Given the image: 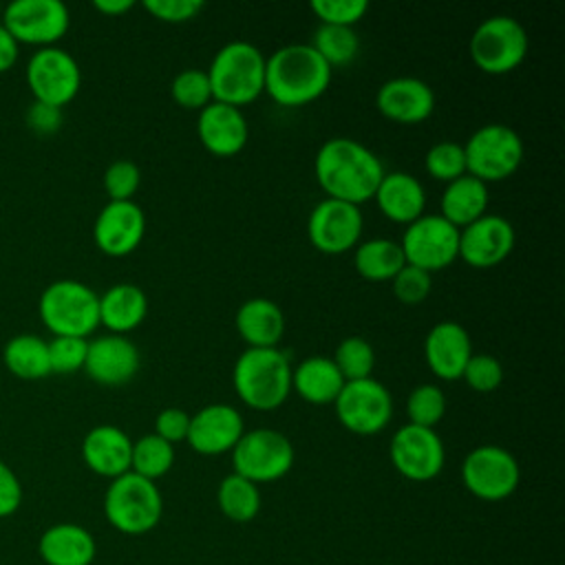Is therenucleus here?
Returning <instances> with one entry per match:
<instances>
[{
  "instance_id": "obj_24",
  "label": "nucleus",
  "mask_w": 565,
  "mask_h": 565,
  "mask_svg": "<svg viewBox=\"0 0 565 565\" xmlns=\"http://www.w3.org/2000/svg\"><path fill=\"white\" fill-rule=\"evenodd\" d=\"M132 439L115 424H97L82 439V459L99 477L115 479L130 470Z\"/></svg>"
},
{
  "instance_id": "obj_6",
  "label": "nucleus",
  "mask_w": 565,
  "mask_h": 565,
  "mask_svg": "<svg viewBox=\"0 0 565 565\" xmlns=\"http://www.w3.org/2000/svg\"><path fill=\"white\" fill-rule=\"evenodd\" d=\"M163 499L154 481L128 470L115 479L104 494L106 521L121 534H146L159 521Z\"/></svg>"
},
{
  "instance_id": "obj_1",
  "label": "nucleus",
  "mask_w": 565,
  "mask_h": 565,
  "mask_svg": "<svg viewBox=\"0 0 565 565\" xmlns=\"http://www.w3.org/2000/svg\"><path fill=\"white\" fill-rule=\"evenodd\" d=\"M313 172L318 185L329 199L360 205L373 199L386 170L380 157L362 141L351 137H331L318 148Z\"/></svg>"
},
{
  "instance_id": "obj_42",
  "label": "nucleus",
  "mask_w": 565,
  "mask_h": 565,
  "mask_svg": "<svg viewBox=\"0 0 565 565\" xmlns=\"http://www.w3.org/2000/svg\"><path fill=\"white\" fill-rule=\"evenodd\" d=\"M141 185V170L130 159L113 161L104 172V190L110 201H132Z\"/></svg>"
},
{
  "instance_id": "obj_41",
  "label": "nucleus",
  "mask_w": 565,
  "mask_h": 565,
  "mask_svg": "<svg viewBox=\"0 0 565 565\" xmlns=\"http://www.w3.org/2000/svg\"><path fill=\"white\" fill-rule=\"evenodd\" d=\"M461 380L477 393H492L503 382V366L490 353H472L466 362Z\"/></svg>"
},
{
  "instance_id": "obj_9",
  "label": "nucleus",
  "mask_w": 565,
  "mask_h": 565,
  "mask_svg": "<svg viewBox=\"0 0 565 565\" xmlns=\"http://www.w3.org/2000/svg\"><path fill=\"white\" fill-rule=\"evenodd\" d=\"M234 472L252 483L282 479L294 466V446L287 435L274 428H252L232 448Z\"/></svg>"
},
{
  "instance_id": "obj_45",
  "label": "nucleus",
  "mask_w": 565,
  "mask_h": 565,
  "mask_svg": "<svg viewBox=\"0 0 565 565\" xmlns=\"http://www.w3.org/2000/svg\"><path fill=\"white\" fill-rule=\"evenodd\" d=\"M146 11H150L161 22H188L201 13L203 0H146Z\"/></svg>"
},
{
  "instance_id": "obj_16",
  "label": "nucleus",
  "mask_w": 565,
  "mask_h": 565,
  "mask_svg": "<svg viewBox=\"0 0 565 565\" xmlns=\"http://www.w3.org/2000/svg\"><path fill=\"white\" fill-rule=\"evenodd\" d=\"M364 218L360 205L329 199L318 201L307 218V236L322 254H344L360 243Z\"/></svg>"
},
{
  "instance_id": "obj_27",
  "label": "nucleus",
  "mask_w": 565,
  "mask_h": 565,
  "mask_svg": "<svg viewBox=\"0 0 565 565\" xmlns=\"http://www.w3.org/2000/svg\"><path fill=\"white\" fill-rule=\"evenodd\" d=\"M236 331L254 349L278 347L285 333V313L278 302L256 296L245 300L236 311Z\"/></svg>"
},
{
  "instance_id": "obj_30",
  "label": "nucleus",
  "mask_w": 565,
  "mask_h": 565,
  "mask_svg": "<svg viewBox=\"0 0 565 565\" xmlns=\"http://www.w3.org/2000/svg\"><path fill=\"white\" fill-rule=\"evenodd\" d=\"M488 201H490L488 183L466 172L446 183L439 199V207H441L439 214L448 223H452L457 230H461L486 214Z\"/></svg>"
},
{
  "instance_id": "obj_48",
  "label": "nucleus",
  "mask_w": 565,
  "mask_h": 565,
  "mask_svg": "<svg viewBox=\"0 0 565 565\" xmlns=\"http://www.w3.org/2000/svg\"><path fill=\"white\" fill-rule=\"evenodd\" d=\"M22 505V483L13 468L0 459V519L11 516Z\"/></svg>"
},
{
  "instance_id": "obj_8",
  "label": "nucleus",
  "mask_w": 565,
  "mask_h": 565,
  "mask_svg": "<svg viewBox=\"0 0 565 565\" xmlns=\"http://www.w3.org/2000/svg\"><path fill=\"white\" fill-rule=\"evenodd\" d=\"M523 152V141L514 128L501 121L483 124L463 143L466 172L483 183L503 181L516 172Z\"/></svg>"
},
{
  "instance_id": "obj_47",
  "label": "nucleus",
  "mask_w": 565,
  "mask_h": 565,
  "mask_svg": "<svg viewBox=\"0 0 565 565\" xmlns=\"http://www.w3.org/2000/svg\"><path fill=\"white\" fill-rule=\"evenodd\" d=\"M24 121L35 135H53L62 126V108L33 99L24 113Z\"/></svg>"
},
{
  "instance_id": "obj_13",
  "label": "nucleus",
  "mask_w": 565,
  "mask_h": 565,
  "mask_svg": "<svg viewBox=\"0 0 565 565\" xmlns=\"http://www.w3.org/2000/svg\"><path fill=\"white\" fill-rule=\"evenodd\" d=\"M0 22L18 44L40 49L55 46L71 24L68 7L62 0H13L2 9Z\"/></svg>"
},
{
  "instance_id": "obj_44",
  "label": "nucleus",
  "mask_w": 565,
  "mask_h": 565,
  "mask_svg": "<svg viewBox=\"0 0 565 565\" xmlns=\"http://www.w3.org/2000/svg\"><path fill=\"white\" fill-rule=\"evenodd\" d=\"M393 294L399 302L404 305H419L428 298L430 287H433V278L428 271L415 267V265H404L393 278Z\"/></svg>"
},
{
  "instance_id": "obj_21",
  "label": "nucleus",
  "mask_w": 565,
  "mask_h": 565,
  "mask_svg": "<svg viewBox=\"0 0 565 565\" xmlns=\"http://www.w3.org/2000/svg\"><path fill=\"white\" fill-rule=\"evenodd\" d=\"M196 135L212 154L232 157L247 143V117L243 115V108L212 99L199 110Z\"/></svg>"
},
{
  "instance_id": "obj_26",
  "label": "nucleus",
  "mask_w": 565,
  "mask_h": 565,
  "mask_svg": "<svg viewBox=\"0 0 565 565\" xmlns=\"http://www.w3.org/2000/svg\"><path fill=\"white\" fill-rule=\"evenodd\" d=\"M38 554L46 565H90L97 556V543L86 527L64 521L42 532Z\"/></svg>"
},
{
  "instance_id": "obj_25",
  "label": "nucleus",
  "mask_w": 565,
  "mask_h": 565,
  "mask_svg": "<svg viewBox=\"0 0 565 565\" xmlns=\"http://www.w3.org/2000/svg\"><path fill=\"white\" fill-rule=\"evenodd\" d=\"M380 212L395 223H413L424 214L426 207V190L422 181L402 170L384 172L373 194Z\"/></svg>"
},
{
  "instance_id": "obj_34",
  "label": "nucleus",
  "mask_w": 565,
  "mask_h": 565,
  "mask_svg": "<svg viewBox=\"0 0 565 565\" xmlns=\"http://www.w3.org/2000/svg\"><path fill=\"white\" fill-rule=\"evenodd\" d=\"M309 44L333 68V66H344L355 60V55L360 51V35L355 33L353 26L318 24Z\"/></svg>"
},
{
  "instance_id": "obj_33",
  "label": "nucleus",
  "mask_w": 565,
  "mask_h": 565,
  "mask_svg": "<svg viewBox=\"0 0 565 565\" xmlns=\"http://www.w3.org/2000/svg\"><path fill=\"white\" fill-rule=\"evenodd\" d=\"M221 512L234 523H247L260 512V490L249 479L232 472L223 477L216 490Z\"/></svg>"
},
{
  "instance_id": "obj_35",
  "label": "nucleus",
  "mask_w": 565,
  "mask_h": 565,
  "mask_svg": "<svg viewBox=\"0 0 565 565\" xmlns=\"http://www.w3.org/2000/svg\"><path fill=\"white\" fill-rule=\"evenodd\" d=\"M174 463V446L161 439L154 433H148L132 441V455H130V470L139 477H146L150 481H157L163 477Z\"/></svg>"
},
{
  "instance_id": "obj_4",
  "label": "nucleus",
  "mask_w": 565,
  "mask_h": 565,
  "mask_svg": "<svg viewBox=\"0 0 565 565\" xmlns=\"http://www.w3.org/2000/svg\"><path fill=\"white\" fill-rule=\"evenodd\" d=\"M207 77L212 99L241 108L265 90V53L247 40H232L214 53Z\"/></svg>"
},
{
  "instance_id": "obj_20",
  "label": "nucleus",
  "mask_w": 565,
  "mask_h": 565,
  "mask_svg": "<svg viewBox=\"0 0 565 565\" xmlns=\"http://www.w3.org/2000/svg\"><path fill=\"white\" fill-rule=\"evenodd\" d=\"M243 433V415L234 406L216 402L190 415L185 441L199 455H223L232 452Z\"/></svg>"
},
{
  "instance_id": "obj_39",
  "label": "nucleus",
  "mask_w": 565,
  "mask_h": 565,
  "mask_svg": "<svg viewBox=\"0 0 565 565\" xmlns=\"http://www.w3.org/2000/svg\"><path fill=\"white\" fill-rule=\"evenodd\" d=\"M424 166L433 179L444 181V183L466 174L463 143H457L452 139L433 143L424 157Z\"/></svg>"
},
{
  "instance_id": "obj_23",
  "label": "nucleus",
  "mask_w": 565,
  "mask_h": 565,
  "mask_svg": "<svg viewBox=\"0 0 565 565\" xmlns=\"http://www.w3.org/2000/svg\"><path fill=\"white\" fill-rule=\"evenodd\" d=\"M472 340L466 327L455 320H441L424 338V358L428 369L446 382L459 380L472 355Z\"/></svg>"
},
{
  "instance_id": "obj_22",
  "label": "nucleus",
  "mask_w": 565,
  "mask_h": 565,
  "mask_svg": "<svg viewBox=\"0 0 565 565\" xmlns=\"http://www.w3.org/2000/svg\"><path fill=\"white\" fill-rule=\"evenodd\" d=\"M375 104L377 110L391 121L419 124L435 110V93L424 79L399 75L380 84Z\"/></svg>"
},
{
  "instance_id": "obj_51",
  "label": "nucleus",
  "mask_w": 565,
  "mask_h": 565,
  "mask_svg": "<svg viewBox=\"0 0 565 565\" xmlns=\"http://www.w3.org/2000/svg\"><path fill=\"white\" fill-rule=\"evenodd\" d=\"M2 9H4V7H2V4H0V18H2Z\"/></svg>"
},
{
  "instance_id": "obj_43",
  "label": "nucleus",
  "mask_w": 565,
  "mask_h": 565,
  "mask_svg": "<svg viewBox=\"0 0 565 565\" xmlns=\"http://www.w3.org/2000/svg\"><path fill=\"white\" fill-rule=\"evenodd\" d=\"M311 11L320 24L355 26L369 11L366 0H311Z\"/></svg>"
},
{
  "instance_id": "obj_7",
  "label": "nucleus",
  "mask_w": 565,
  "mask_h": 565,
  "mask_svg": "<svg viewBox=\"0 0 565 565\" xmlns=\"http://www.w3.org/2000/svg\"><path fill=\"white\" fill-rule=\"evenodd\" d=\"M530 38L525 26L505 13L488 15L470 35L468 51L472 62L490 75L514 71L527 55Z\"/></svg>"
},
{
  "instance_id": "obj_3",
  "label": "nucleus",
  "mask_w": 565,
  "mask_h": 565,
  "mask_svg": "<svg viewBox=\"0 0 565 565\" xmlns=\"http://www.w3.org/2000/svg\"><path fill=\"white\" fill-rule=\"evenodd\" d=\"M232 384L249 408L274 411L291 393V362L278 347H247L234 362Z\"/></svg>"
},
{
  "instance_id": "obj_12",
  "label": "nucleus",
  "mask_w": 565,
  "mask_h": 565,
  "mask_svg": "<svg viewBox=\"0 0 565 565\" xmlns=\"http://www.w3.org/2000/svg\"><path fill=\"white\" fill-rule=\"evenodd\" d=\"M333 406L340 424L355 435H375L393 417V397L373 375L344 382Z\"/></svg>"
},
{
  "instance_id": "obj_11",
  "label": "nucleus",
  "mask_w": 565,
  "mask_h": 565,
  "mask_svg": "<svg viewBox=\"0 0 565 565\" xmlns=\"http://www.w3.org/2000/svg\"><path fill=\"white\" fill-rule=\"evenodd\" d=\"M461 479L466 490L477 499L501 501L516 490L521 468L510 450L494 444H483L463 457Z\"/></svg>"
},
{
  "instance_id": "obj_15",
  "label": "nucleus",
  "mask_w": 565,
  "mask_h": 565,
  "mask_svg": "<svg viewBox=\"0 0 565 565\" xmlns=\"http://www.w3.org/2000/svg\"><path fill=\"white\" fill-rule=\"evenodd\" d=\"M388 457L402 477L411 481H430L441 472L446 450L435 428L404 424L391 437Z\"/></svg>"
},
{
  "instance_id": "obj_28",
  "label": "nucleus",
  "mask_w": 565,
  "mask_h": 565,
  "mask_svg": "<svg viewBox=\"0 0 565 565\" xmlns=\"http://www.w3.org/2000/svg\"><path fill=\"white\" fill-rule=\"evenodd\" d=\"M148 313L146 291L135 282H115L99 296V324L110 333L137 329Z\"/></svg>"
},
{
  "instance_id": "obj_32",
  "label": "nucleus",
  "mask_w": 565,
  "mask_h": 565,
  "mask_svg": "<svg viewBox=\"0 0 565 565\" xmlns=\"http://www.w3.org/2000/svg\"><path fill=\"white\" fill-rule=\"evenodd\" d=\"M353 265L362 278L380 282L391 280L406 265V260L397 241L369 238L355 245Z\"/></svg>"
},
{
  "instance_id": "obj_46",
  "label": "nucleus",
  "mask_w": 565,
  "mask_h": 565,
  "mask_svg": "<svg viewBox=\"0 0 565 565\" xmlns=\"http://www.w3.org/2000/svg\"><path fill=\"white\" fill-rule=\"evenodd\" d=\"M188 428H190V415L183 408L168 406V408L159 411L154 417V435H159L161 439H166L172 446L177 441H185Z\"/></svg>"
},
{
  "instance_id": "obj_18",
  "label": "nucleus",
  "mask_w": 565,
  "mask_h": 565,
  "mask_svg": "<svg viewBox=\"0 0 565 565\" xmlns=\"http://www.w3.org/2000/svg\"><path fill=\"white\" fill-rule=\"evenodd\" d=\"M146 234V214L135 201H108L93 225V238L99 252L126 256L135 252Z\"/></svg>"
},
{
  "instance_id": "obj_17",
  "label": "nucleus",
  "mask_w": 565,
  "mask_h": 565,
  "mask_svg": "<svg viewBox=\"0 0 565 565\" xmlns=\"http://www.w3.org/2000/svg\"><path fill=\"white\" fill-rule=\"evenodd\" d=\"M512 223L494 212H486L477 221L459 230V258L470 267L488 269L503 263L514 249Z\"/></svg>"
},
{
  "instance_id": "obj_31",
  "label": "nucleus",
  "mask_w": 565,
  "mask_h": 565,
  "mask_svg": "<svg viewBox=\"0 0 565 565\" xmlns=\"http://www.w3.org/2000/svg\"><path fill=\"white\" fill-rule=\"evenodd\" d=\"M2 362L20 380H42L51 375L49 342L35 333H18L4 344Z\"/></svg>"
},
{
  "instance_id": "obj_14",
  "label": "nucleus",
  "mask_w": 565,
  "mask_h": 565,
  "mask_svg": "<svg viewBox=\"0 0 565 565\" xmlns=\"http://www.w3.org/2000/svg\"><path fill=\"white\" fill-rule=\"evenodd\" d=\"M26 84L35 102L62 108L75 99L82 84V71L68 51L44 46L38 49L26 64Z\"/></svg>"
},
{
  "instance_id": "obj_50",
  "label": "nucleus",
  "mask_w": 565,
  "mask_h": 565,
  "mask_svg": "<svg viewBox=\"0 0 565 565\" xmlns=\"http://www.w3.org/2000/svg\"><path fill=\"white\" fill-rule=\"evenodd\" d=\"M93 7L106 15H119L135 7V0H95Z\"/></svg>"
},
{
  "instance_id": "obj_49",
  "label": "nucleus",
  "mask_w": 565,
  "mask_h": 565,
  "mask_svg": "<svg viewBox=\"0 0 565 565\" xmlns=\"http://www.w3.org/2000/svg\"><path fill=\"white\" fill-rule=\"evenodd\" d=\"M20 53V44L15 42V38L7 31V26L0 22V73L9 71Z\"/></svg>"
},
{
  "instance_id": "obj_10",
  "label": "nucleus",
  "mask_w": 565,
  "mask_h": 565,
  "mask_svg": "<svg viewBox=\"0 0 565 565\" xmlns=\"http://www.w3.org/2000/svg\"><path fill=\"white\" fill-rule=\"evenodd\" d=\"M399 247L408 265L433 274L459 258V230L448 223L439 212H424L406 225Z\"/></svg>"
},
{
  "instance_id": "obj_2",
  "label": "nucleus",
  "mask_w": 565,
  "mask_h": 565,
  "mask_svg": "<svg viewBox=\"0 0 565 565\" xmlns=\"http://www.w3.org/2000/svg\"><path fill=\"white\" fill-rule=\"evenodd\" d=\"M333 68L307 42H291L265 57V90L280 106H305L331 84Z\"/></svg>"
},
{
  "instance_id": "obj_29",
  "label": "nucleus",
  "mask_w": 565,
  "mask_h": 565,
  "mask_svg": "<svg viewBox=\"0 0 565 565\" xmlns=\"http://www.w3.org/2000/svg\"><path fill=\"white\" fill-rule=\"evenodd\" d=\"M342 386L344 377L327 355H309L291 366V391L309 404H333Z\"/></svg>"
},
{
  "instance_id": "obj_36",
  "label": "nucleus",
  "mask_w": 565,
  "mask_h": 565,
  "mask_svg": "<svg viewBox=\"0 0 565 565\" xmlns=\"http://www.w3.org/2000/svg\"><path fill=\"white\" fill-rule=\"evenodd\" d=\"M331 360L335 362L344 382L364 380V377H371V371L375 366V351L366 338L349 335L335 347V353Z\"/></svg>"
},
{
  "instance_id": "obj_38",
  "label": "nucleus",
  "mask_w": 565,
  "mask_h": 565,
  "mask_svg": "<svg viewBox=\"0 0 565 565\" xmlns=\"http://www.w3.org/2000/svg\"><path fill=\"white\" fill-rule=\"evenodd\" d=\"M172 99L188 108V110H201L212 102V86L207 71L203 68H183L172 77L170 84Z\"/></svg>"
},
{
  "instance_id": "obj_5",
  "label": "nucleus",
  "mask_w": 565,
  "mask_h": 565,
  "mask_svg": "<svg viewBox=\"0 0 565 565\" xmlns=\"http://www.w3.org/2000/svg\"><path fill=\"white\" fill-rule=\"evenodd\" d=\"M38 311L53 335L86 338L99 327V294L82 280L60 278L44 287Z\"/></svg>"
},
{
  "instance_id": "obj_37",
  "label": "nucleus",
  "mask_w": 565,
  "mask_h": 565,
  "mask_svg": "<svg viewBox=\"0 0 565 565\" xmlns=\"http://www.w3.org/2000/svg\"><path fill=\"white\" fill-rule=\"evenodd\" d=\"M408 424L435 428L446 413V395L437 384H417L406 399Z\"/></svg>"
},
{
  "instance_id": "obj_19",
  "label": "nucleus",
  "mask_w": 565,
  "mask_h": 565,
  "mask_svg": "<svg viewBox=\"0 0 565 565\" xmlns=\"http://www.w3.org/2000/svg\"><path fill=\"white\" fill-rule=\"evenodd\" d=\"M139 366L141 353L130 338L108 333L88 340L84 371L97 384L121 386L137 375Z\"/></svg>"
},
{
  "instance_id": "obj_40",
  "label": "nucleus",
  "mask_w": 565,
  "mask_h": 565,
  "mask_svg": "<svg viewBox=\"0 0 565 565\" xmlns=\"http://www.w3.org/2000/svg\"><path fill=\"white\" fill-rule=\"evenodd\" d=\"M88 351L86 338H73V335H55L49 340V364L51 373L71 375L79 369H84Z\"/></svg>"
}]
</instances>
